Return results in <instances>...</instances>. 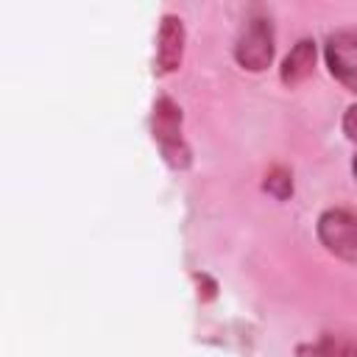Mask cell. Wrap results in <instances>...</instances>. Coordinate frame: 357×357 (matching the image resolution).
<instances>
[{
    "mask_svg": "<svg viewBox=\"0 0 357 357\" xmlns=\"http://www.w3.org/2000/svg\"><path fill=\"white\" fill-rule=\"evenodd\" d=\"M151 134H153V142H156L159 151H162V159H165L173 170H187V167H190L192 153H190V145H187L184 131H181V106H178L173 98L159 95V98L153 100Z\"/></svg>",
    "mask_w": 357,
    "mask_h": 357,
    "instance_id": "1",
    "label": "cell"
},
{
    "mask_svg": "<svg viewBox=\"0 0 357 357\" xmlns=\"http://www.w3.org/2000/svg\"><path fill=\"white\" fill-rule=\"evenodd\" d=\"M276 53L273 45V25L265 14H251L240 25V33L234 39V61L248 73H262L271 67Z\"/></svg>",
    "mask_w": 357,
    "mask_h": 357,
    "instance_id": "2",
    "label": "cell"
},
{
    "mask_svg": "<svg viewBox=\"0 0 357 357\" xmlns=\"http://www.w3.org/2000/svg\"><path fill=\"white\" fill-rule=\"evenodd\" d=\"M315 234L332 257L349 265H357V212L343 209V206L324 209L318 215Z\"/></svg>",
    "mask_w": 357,
    "mask_h": 357,
    "instance_id": "3",
    "label": "cell"
},
{
    "mask_svg": "<svg viewBox=\"0 0 357 357\" xmlns=\"http://www.w3.org/2000/svg\"><path fill=\"white\" fill-rule=\"evenodd\" d=\"M324 59L332 78L357 95V31L351 28L332 31L324 42Z\"/></svg>",
    "mask_w": 357,
    "mask_h": 357,
    "instance_id": "4",
    "label": "cell"
},
{
    "mask_svg": "<svg viewBox=\"0 0 357 357\" xmlns=\"http://www.w3.org/2000/svg\"><path fill=\"white\" fill-rule=\"evenodd\" d=\"M184 22L178 14H165L156 33V56H153V73L170 75L181 67L184 59Z\"/></svg>",
    "mask_w": 357,
    "mask_h": 357,
    "instance_id": "5",
    "label": "cell"
},
{
    "mask_svg": "<svg viewBox=\"0 0 357 357\" xmlns=\"http://www.w3.org/2000/svg\"><path fill=\"white\" fill-rule=\"evenodd\" d=\"M315 56H318V47H315V39L310 36H301L290 53L282 59V67H279V78L284 86H296L301 84L312 70H315Z\"/></svg>",
    "mask_w": 357,
    "mask_h": 357,
    "instance_id": "6",
    "label": "cell"
},
{
    "mask_svg": "<svg viewBox=\"0 0 357 357\" xmlns=\"http://www.w3.org/2000/svg\"><path fill=\"white\" fill-rule=\"evenodd\" d=\"M262 190L271 192L276 201H287L293 195V173L282 165H273L268 173H265V181H262Z\"/></svg>",
    "mask_w": 357,
    "mask_h": 357,
    "instance_id": "7",
    "label": "cell"
},
{
    "mask_svg": "<svg viewBox=\"0 0 357 357\" xmlns=\"http://www.w3.org/2000/svg\"><path fill=\"white\" fill-rule=\"evenodd\" d=\"M318 357H357V343H351L349 337L326 332L318 340Z\"/></svg>",
    "mask_w": 357,
    "mask_h": 357,
    "instance_id": "8",
    "label": "cell"
},
{
    "mask_svg": "<svg viewBox=\"0 0 357 357\" xmlns=\"http://www.w3.org/2000/svg\"><path fill=\"white\" fill-rule=\"evenodd\" d=\"M343 134H346V139H351V142H357V103H351L346 112H343Z\"/></svg>",
    "mask_w": 357,
    "mask_h": 357,
    "instance_id": "9",
    "label": "cell"
},
{
    "mask_svg": "<svg viewBox=\"0 0 357 357\" xmlns=\"http://www.w3.org/2000/svg\"><path fill=\"white\" fill-rule=\"evenodd\" d=\"M298 357H318V343H307V346H298Z\"/></svg>",
    "mask_w": 357,
    "mask_h": 357,
    "instance_id": "10",
    "label": "cell"
},
{
    "mask_svg": "<svg viewBox=\"0 0 357 357\" xmlns=\"http://www.w3.org/2000/svg\"><path fill=\"white\" fill-rule=\"evenodd\" d=\"M351 173H354V178H357V153H354V159H351Z\"/></svg>",
    "mask_w": 357,
    "mask_h": 357,
    "instance_id": "11",
    "label": "cell"
}]
</instances>
